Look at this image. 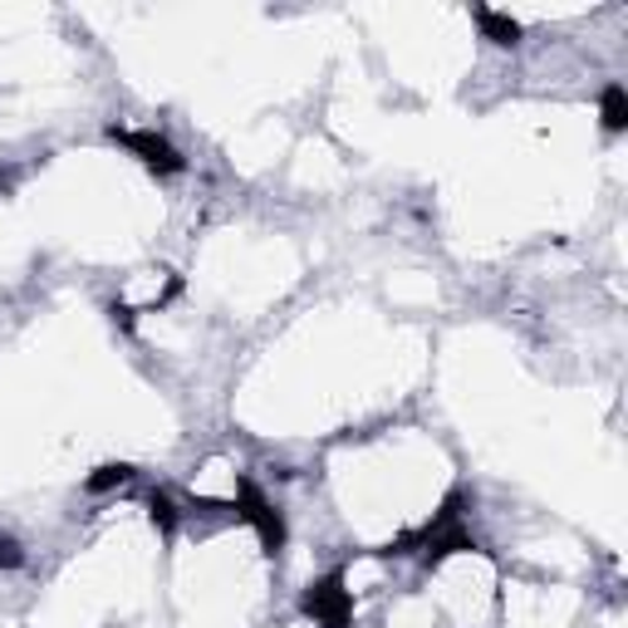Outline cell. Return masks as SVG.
Listing matches in <instances>:
<instances>
[{"label":"cell","instance_id":"5b68a950","mask_svg":"<svg viewBox=\"0 0 628 628\" xmlns=\"http://www.w3.org/2000/svg\"><path fill=\"white\" fill-rule=\"evenodd\" d=\"M133 476H138V467H128V462H103V467L89 471L83 491H89V496H103V491H113V486H128Z\"/></svg>","mask_w":628,"mask_h":628},{"label":"cell","instance_id":"277c9868","mask_svg":"<svg viewBox=\"0 0 628 628\" xmlns=\"http://www.w3.org/2000/svg\"><path fill=\"white\" fill-rule=\"evenodd\" d=\"M471 20H476V30H481V40H491V45H501V49H516L520 45V20H511L506 10H491V5H471Z\"/></svg>","mask_w":628,"mask_h":628},{"label":"cell","instance_id":"ba28073f","mask_svg":"<svg viewBox=\"0 0 628 628\" xmlns=\"http://www.w3.org/2000/svg\"><path fill=\"white\" fill-rule=\"evenodd\" d=\"M25 564V550H20L15 536H0V570H20Z\"/></svg>","mask_w":628,"mask_h":628},{"label":"cell","instance_id":"3957f363","mask_svg":"<svg viewBox=\"0 0 628 628\" xmlns=\"http://www.w3.org/2000/svg\"><path fill=\"white\" fill-rule=\"evenodd\" d=\"M109 138L119 143V148H128L157 177L187 172V157L172 148V138H162V133H153V128H119V123H109Z\"/></svg>","mask_w":628,"mask_h":628},{"label":"cell","instance_id":"8992f818","mask_svg":"<svg viewBox=\"0 0 628 628\" xmlns=\"http://www.w3.org/2000/svg\"><path fill=\"white\" fill-rule=\"evenodd\" d=\"M599 113H604V128H609V133L628 128V89H624V83H609V89L599 93Z\"/></svg>","mask_w":628,"mask_h":628},{"label":"cell","instance_id":"52a82bcc","mask_svg":"<svg viewBox=\"0 0 628 628\" xmlns=\"http://www.w3.org/2000/svg\"><path fill=\"white\" fill-rule=\"evenodd\" d=\"M148 516H153V526L162 530V540L177 536V520H182V516H177V506H172L167 491H153V496H148Z\"/></svg>","mask_w":628,"mask_h":628},{"label":"cell","instance_id":"6da1fadb","mask_svg":"<svg viewBox=\"0 0 628 628\" xmlns=\"http://www.w3.org/2000/svg\"><path fill=\"white\" fill-rule=\"evenodd\" d=\"M232 511H236V520H246V526L260 536V550H266L270 560H276V554L285 550V540H290V536H285V516H280L276 501H270L266 491H260L250 476H240V481H236V501H232Z\"/></svg>","mask_w":628,"mask_h":628},{"label":"cell","instance_id":"7a4b0ae2","mask_svg":"<svg viewBox=\"0 0 628 628\" xmlns=\"http://www.w3.org/2000/svg\"><path fill=\"white\" fill-rule=\"evenodd\" d=\"M300 614L314 619L319 628H349L354 624V594H349L344 570H329V574H319V580H310L305 594H300Z\"/></svg>","mask_w":628,"mask_h":628},{"label":"cell","instance_id":"9c48e42d","mask_svg":"<svg viewBox=\"0 0 628 628\" xmlns=\"http://www.w3.org/2000/svg\"><path fill=\"white\" fill-rule=\"evenodd\" d=\"M109 314H113V324H119V329H128V334H133V324H138V314H133V305H123V300H113Z\"/></svg>","mask_w":628,"mask_h":628}]
</instances>
